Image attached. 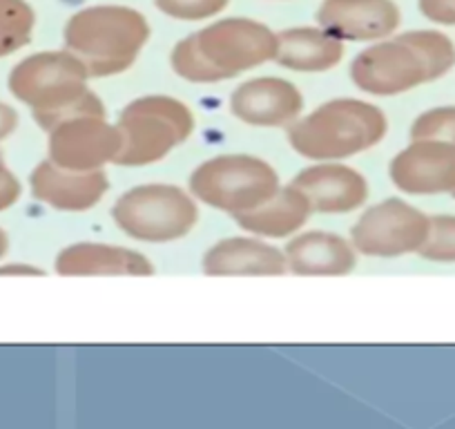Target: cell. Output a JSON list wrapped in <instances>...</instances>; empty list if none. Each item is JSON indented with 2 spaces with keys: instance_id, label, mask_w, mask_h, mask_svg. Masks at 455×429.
Instances as JSON below:
<instances>
[{
  "instance_id": "cell-25",
  "label": "cell",
  "mask_w": 455,
  "mask_h": 429,
  "mask_svg": "<svg viewBox=\"0 0 455 429\" xmlns=\"http://www.w3.org/2000/svg\"><path fill=\"white\" fill-rule=\"evenodd\" d=\"M418 10L431 23L455 28V0H418Z\"/></svg>"
},
{
  "instance_id": "cell-21",
  "label": "cell",
  "mask_w": 455,
  "mask_h": 429,
  "mask_svg": "<svg viewBox=\"0 0 455 429\" xmlns=\"http://www.w3.org/2000/svg\"><path fill=\"white\" fill-rule=\"evenodd\" d=\"M36 29V12L28 0H0V59L28 47Z\"/></svg>"
},
{
  "instance_id": "cell-2",
  "label": "cell",
  "mask_w": 455,
  "mask_h": 429,
  "mask_svg": "<svg viewBox=\"0 0 455 429\" xmlns=\"http://www.w3.org/2000/svg\"><path fill=\"white\" fill-rule=\"evenodd\" d=\"M455 68V43L440 29H411L371 43L351 63V81L373 96H400Z\"/></svg>"
},
{
  "instance_id": "cell-9",
  "label": "cell",
  "mask_w": 455,
  "mask_h": 429,
  "mask_svg": "<svg viewBox=\"0 0 455 429\" xmlns=\"http://www.w3.org/2000/svg\"><path fill=\"white\" fill-rule=\"evenodd\" d=\"M431 214L402 197L373 204L357 217L351 229V242L357 255L393 260L419 253L428 238Z\"/></svg>"
},
{
  "instance_id": "cell-30",
  "label": "cell",
  "mask_w": 455,
  "mask_h": 429,
  "mask_svg": "<svg viewBox=\"0 0 455 429\" xmlns=\"http://www.w3.org/2000/svg\"><path fill=\"white\" fill-rule=\"evenodd\" d=\"M7 161H5V155H3V152H0V177H3V174L7 173Z\"/></svg>"
},
{
  "instance_id": "cell-18",
  "label": "cell",
  "mask_w": 455,
  "mask_h": 429,
  "mask_svg": "<svg viewBox=\"0 0 455 429\" xmlns=\"http://www.w3.org/2000/svg\"><path fill=\"white\" fill-rule=\"evenodd\" d=\"M288 273L299 278H341L355 271L357 251L351 239L331 231H306L288 239Z\"/></svg>"
},
{
  "instance_id": "cell-26",
  "label": "cell",
  "mask_w": 455,
  "mask_h": 429,
  "mask_svg": "<svg viewBox=\"0 0 455 429\" xmlns=\"http://www.w3.org/2000/svg\"><path fill=\"white\" fill-rule=\"evenodd\" d=\"M20 197H23V183L12 170H7L0 177V213H5L14 204H19Z\"/></svg>"
},
{
  "instance_id": "cell-23",
  "label": "cell",
  "mask_w": 455,
  "mask_h": 429,
  "mask_svg": "<svg viewBox=\"0 0 455 429\" xmlns=\"http://www.w3.org/2000/svg\"><path fill=\"white\" fill-rule=\"evenodd\" d=\"M411 139H437L455 146V105H435L415 117Z\"/></svg>"
},
{
  "instance_id": "cell-28",
  "label": "cell",
  "mask_w": 455,
  "mask_h": 429,
  "mask_svg": "<svg viewBox=\"0 0 455 429\" xmlns=\"http://www.w3.org/2000/svg\"><path fill=\"white\" fill-rule=\"evenodd\" d=\"M45 271L28 262H7L0 264V278H43Z\"/></svg>"
},
{
  "instance_id": "cell-31",
  "label": "cell",
  "mask_w": 455,
  "mask_h": 429,
  "mask_svg": "<svg viewBox=\"0 0 455 429\" xmlns=\"http://www.w3.org/2000/svg\"><path fill=\"white\" fill-rule=\"evenodd\" d=\"M451 197H453V199H455V190H453V195H451Z\"/></svg>"
},
{
  "instance_id": "cell-8",
  "label": "cell",
  "mask_w": 455,
  "mask_h": 429,
  "mask_svg": "<svg viewBox=\"0 0 455 429\" xmlns=\"http://www.w3.org/2000/svg\"><path fill=\"white\" fill-rule=\"evenodd\" d=\"M279 188L277 170L255 155H217L196 166L188 179L196 201L233 217L259 208Z\"/></svg>"
},
{
  "instance_id": "cell-17",
  "label": "cell",
  "mask_w": 455,
  "mask_h": 429,
  "mask_svg": "<svg viewBox=\"0 0 455 429\" xmlns=\"http://www.w3.org/2000/svg\"><path fill=\"white\" fill-rule=\"evenodd\" d=\"M201 271L210 278H279L288 273L286 255L264 238H226L204 253Z\"/></svg>"
},
{
  "instance_id": "cell-19",
  "label": "cell",
  "mask_w": 455,
  "mask_h": 429,
  "mask_svg": "<svg viewBox=\"0 0 455 429\" xmlns=\"http://www.w3.org/2000/svg\"><path fill=\"white\" fill-rule=\"evenodd\" d=\"M313 208L310 201L295 186H282L259 208L248 210L235 217L243 233L257 235L264 239H291L299 233L310 220Z\"/></svg>"
},
{
  "instance_id": "cell-27",
  "label": "cell",
  "mask_w": 455,
  "mask_h": 429,
  "mask_svg": "<svg viewBox=\"0 0 455 429\" xmlns=\"http://www.w3.org/2000/svg\"><path fill=\"white\" fill-rule=\"evenodd\" d=\"M19 124H20L19 110H16L14 105L0 101V143L5 142V139H10L12 134L19 130Z\"/></svg>"
},
{
  "instance_id": "cell-29",
  "label": "cell",
  "mask_w": 455,
  "mask_h": 429,
  "mask_svg": "<svg viewBox=\"0 0 455 429\" xmlns=\"http://www.w3.org/2000/svg\"><path fill=\"white\" fill-rule=\"evenodd\" d=\"M7 251H10V235H7V231L0 226V262L7 255Z\"/></svg>"
},
{
  "instance_id": "cell-7",
  "label": "cell",
  "mask_w": 455,
  "mask_h": 429,
  "mask_svg": "<svg viewBox=\"0 0 455 429\" xmlns=\"http://www.w3.org/2000/svg\"><path fill=\"white\" fill-rule=\"evenodd\" d=\"M114 226L143 244H170L188 238L199 222L190 190L172 183H143L125 190L112 206Z\"/></svg>"
},
{
  "instance_id": "cell-3",
  "label": "cell",
  "mask_w": 455,
  "mask_h": 429,
  "mask_svg": "<svg viewBox=\"0 0 455 429\" xmlns=\"http://www.w3.org/2000/svg\"><path fill=\"white\" fill-rule=\"evenodd\" d=\"M85 63L69 50H45L25 56L12 68L7 90L28 105L43 130L76 115H108L105 103L90 90Z\"/></svg>"
},
{
  "instance_id": "cell-6",
  "label": "cell",
  "mask_w": 455,
  "mask_h": 429,
  "mask_svg": "<svg viewBox=\"0 0 455 429\" xmlns=\"http://www.w3.org/2000/svg\"><path fill=\"white\" fill-rule=\"evenodd\" d=\"M116 125L124 137L116 164L143 168L165 157L195 134L196 119L190 105L174 96L148 94L130 101L119 112Z\"/></svg>"
},
{
  "instance_id": "cell-15",
  "label": "cell",
  "mask_w": 455,
  "mask_h": 429,
  "mask_svg": "<svg viewBox=\"0 0 455 429\" xmlns=\"http://www.w3.org/2000/svg\"><path fill=\"white\" fill-rule=\"evenodd\" d=\"M32 197L60 213H85L109 190L105 170H68L45 159L29 174Z\"/></svg>"
},
{
  "instance_id": "cell-4",
  "label": "cell",
  "mask_w": 455,
  "mask_h": 429,
  "mask_svg": "<svg viewBox=\"0 0 455 429\" xmlns=\"http://www.w3.org/2000/svg\"><path fill=\"white\" fill-rule=\"evenodd\" d=\"M150 41V23L125 5H94L76 12L63 28V47L85 63L92 78L128 72Z\"/></svg>"
},
{
  "instance_id": "cell-20",
  "label": "cell",
  "mask_w": 455,
  "mask_h": 429,
  "mask_svg": "<svg viewBox=\"0 0 455 429\" xmlns=\"http://www.w3.org/2000/svg\"><path fill=\"white\" fill-rule=\"evenodd\" d=\"M344 59V41L331 36L326 29L291 28L277 32L275 63L301 74H322Z\"/></svg>"
},
{
  "instance_id": "cell-16",
  "label": "cell",
  "mask_w": 455,
  "mask_h": 429,
  "mask_svg": "<svg viewBox=\"0 0 455 429\" xmlns=\"http://www.w3.org/2000/svg\"><path fill=\"white\" fill-rule=\"evenodd\" d=\"M54 271L63 278H150L155 264L134 248L103 242H76L60 248Z\"/></svg>"
},
{
  "instance_id": "cell-10",
  "label": "cell",
  "mask_w": 455,
  "mask_h": 429,
  "mask_svg": "<svg viewBox=\"0 0 455 429\" xmlns=\"http://www.w3.org/2000/svg\"><path fill=\"white\" fill-rule=\"evenodd\" d=\"M124 137L105 115H76L47 130V159L68 170H105L116 164Z\"/></svg>"
},
{
  "instance_id": "cell-11",
  "label": "cell",
  "mask_w": 455,
  "mask_h": 429,
  "mask_svg": "<svg viewBox=\"0 0 455 429\" xmlns=\"http://www.w3.org/2000/svg\"><path fill=\"white\" fill-rule=\"evenodd\" d=\"M393 186L411 197L453 195L455 146L437 139H411L388 166Z\"/></svg>"
},
{
  "instance_id": "cell-22",
  "label": "cell",
  "mask_w": 455,
  "mask_h": 429,
  "mask_svg": "<svg viewBox=\"0 0 455 429\" xmlns=\"http://www.w3.org/2000/svg\"><path fill=\"white\" fill-rule=\"evenodd\" d=\"M419 257L435 264H455V214H431V229Z\"/></svg>"
},
{
  "instance_id": "cell-14",
  "label": "cell",
  "mask_w": 455,
  "mask_h": 429,
  "mask_svg": "<svg viewBox=\"0 0 455 429\" xmlns=\"http://www.w3.org/2000/svg\"><path fill=\"white\" fill-rule=\"evenodd\" d=\"M315 19L344 43H375L397 32L402 14L395 0H322Z\"/></svg>"
},
{
  "instance_id": "cell-12",
  "label": "cell",
  "mask_w": 455,
  "mask_h": 429,
  "mask_svg": "<svg viewBox=\"0 0 455 429\" xmlns=\"http://www.w3.org/2000/svg\"><path fill=\"white\" fill-rule=\"evenodd\" d=\"M230 112L252 128H288L304 112V94L286 78H251L230 94Z\"/></svg>"
},
{
  "instance_id": "cell-5",
  "label": "cell",
  "mask_w": 455,
  "mask_h": 429,
  "mask_svg": "<svg viewBox=\"0 0 455 429\" xmlns=\"http://www.w3.org/2000/svg\"><path fill=\"white\" fill-rule=\"evenodd\" d=\"M388 134L382 108L362 99H332L288 125V143L308 161H344L371 150Z\"/></svg>"
},
{
  "instance_id": "cell-1",
  "label": "cell",
  "mask_w": 455,
  "mask_h": 429,
  "mask_svg": "<svg viewBox=\"0 0 455 429\" xmlns=\"http://www.w3.org/2000/svg\"><path fill=\"white\" fill-rule=\"evenodd\" d=\"M275 54L277 32L259 20L233 16L181 38L170 52V68L183 81L210 85L242 77L275 61Z\"/></svg>"
},
{
  "instance_id": "cell-24",
  "label": "cell",
  "mask_w": 455,
  "mask_h": 429,
  "mask_svg": "<svg viewBox=\"0 0 455 429\" xmlns=\"http://www.w3.org/2000/svg\"><path fill=\"white\" fill-rule=\"evenodd\" d=\"M156 10L174 20H208L228 10L230 0H155Z\"/></svg>"
},
{
  "instance_id": "cell-13",
  "label": "cell",
  "mask_w": 455,
  "mask_h": 429,
  "mask_svg": "<svg viewBox=\"0 0 455 429\" xmlns=\"http://www.w3.org/2000/svg\"><path fill=\"white\" fill-rule=\"evenodd\" d=\"M291 186L301 190L317 214H347L360 210L371 195L369 182L360 170L339 161H315L299 170Z\"/></svg>"
}]
</instances>
